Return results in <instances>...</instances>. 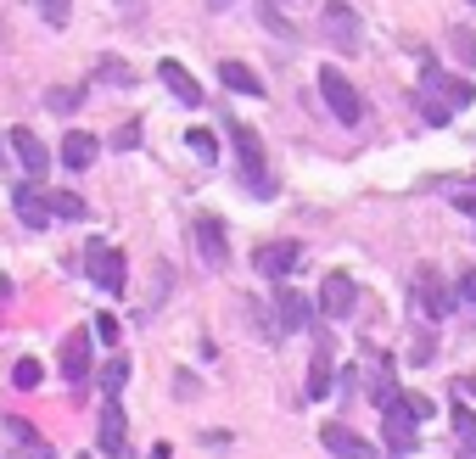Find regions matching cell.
<instances>
[{
  "label": "cell",
  "instance_id": "cell-26",
  "mask_svg": "<svg viewBox=\"0 0 476 459\" xmlns=\"http://www.w3.org/2000/svg\"><path fill=\"white\" fill-rule=\"evenodd\" d=\"M409 102H415V112H421V118H426L432 129H442V123H449V118H454V112H449V107H442V102H437V95H426V90H415V95H409Z\"/></svg>",
  "mask_w": 476,
  "mask_h": 459
},
{
  "label": "cell",
  "instance_id": "cell-8",
  "mask_svg": "<svg viewBox=\"0 0 476 459\" xmlns=\"http://www.w3.org/2000/svg\"><path fill=\"white\" fill-rule=\"evenodd\" d=\"M314 303H320V314L325 319H347V314H354V303H359V286H354V275H325L320 280V298H314Z\"/></svg>",
  "mask_w": 476,
  "mask_h": 459
},
{
  "label": "cell",
  "instance_id": "cell-7",
  "mask_svg": "<svg viewBox=\"0 0 476 459\" xmlns=\"http://www.w3.org/2000/svg\"><path fill=\"white\" fill-rule=\"evenodd\" d=\"M415 425H421V415L409 409L403 398H393V404H387V420H381V437H387V448H393L398 459H409V454H415Z\"/></svg>",
  "mask_w": 476,
  "mask_h": 459
},
{
  "label": "cell",
  "instance_id": "cell-24",
  "mask_svg": "<svg viewBox=\"0 0 476 459\" xmlns=\"http://www.w3.org/2000/svg\"><path fill=\"white\" fill-rule=\"evenodd\" d=\"M449 420H454V437H460L465 459H476V415H471V404H454V409H449Z\"/></svg>",
  "mask_w": 476,
  "mask_h": 459
},
{
  "label": "cell",
  "instance_id": "cell-43",
  "mask_svg": "<svg viewBox=\"0 0 476 459\" xmlns=\"http://www.w3.org/2000/svg\"><path fill=\"white\" fill-rule=\"evenodd\" d=\"M471 6H476V0H471Z\"/></svg>",
  "mask_w": 476,
  "mask_h": 459
},
{
  "label": "cell",
  "instance_id": "cell-4",
  "mask_svg": "<svg viewBox=\"0 0 476 459\" xmlns=\"http://www.w3.org/2000/svg\"><path fill=\"white\" fill-rule=\"evenodd\" d=\"M320 102L336 112V123H364V95L354 90V79H347L342 68H320Z\"/></svg>",
  "mask_w": 476,
  "mask_h": 459
},
{
  "label": "cell",
  "instance_id": "cell-34",
  "mask_svg": "<svg viewBox=\"0 0 476 459\" xmlns=\"http://www.w3.org/2000/svg\"><path fill=\"white\" fill-rule=\"evenodd\" d=\"M112 146H118V151H135V146H141V123H123L118 135H112Z\"/></svg>",
  "mask_w": 476,
  "mask_h": 459
},
{
  "label": "cell",
  "instance_id": "cell-40",
  "mask_svg": "<svg viewBox=\"0 0 476 459\" xmlns=\"http://www.w3.org/2000/svg\"><path fill=\"white\" fill-rule=\"evenodd\" d=\"M454 392H465V398H476V376H460V381H454Z\"/></svg>",
  "mask_w": 476,
  "mask_h": 459
},
{
  "label": "cell",
  "instance_id": "cell-2",
  "mask_svg": "<svg viewBox=\"0 0 476 459\" xmlns=\"http://www.w3.org/2000/svg\"><path fill=\"white\" fill-rule=\"evenodd\" d=\"M320 40L331 51H342V56L364 51V17L347 6V0H325V6H320Z\"/></svg>",
  "mask_w": 476,
  "mask_h": 459
},
{
  "label": "cell",
  "instance_id": "cell-13",
  "mask_svg": "<svg viewBox=\"0 0 476 459\" xmlns=\"http://www.w3.org/2000/svg\"><path fill=\"white\" fill-rule=\"evenodd\" d=\"M320 448H331L336 459H375V443H370V437H359L354 425H342V420L320 425Z\"/></svg>",
  "mask_w": 476,
  "mask_h": 459
},
{
  "label": "cell",
  "instance_id": "cell-15",
  "mask_svg": "<svg viewBox=\"0 0 476 459\" xmlns=\"http://www.w3.org/2000/svg\"><path fill=\"white\" fill-rule=\"evenodd\" d=\"M6 141H12V151H17V162H23V169L28 174H34V180H45L51 174V151H45V141L34 135V129H6Z\"/></svg>",
  "mask_w": 476,
  "mask_h": 459
},
{
  "label": "cell",
  "instance_id": "cell-5",
  "mask_svg": "<svg viewBox=\"0 0 476 459\" xmlns=\"http://www.w3.org/2000/svg\"><path fill=\"white\" fill-rule=\"evenodd\" d=\"M84 275H90L95 286H102L107 298H118V291H123V280H130V264H123V252H118V247L90 241V247H84Z\"/></svg>",
  "mask_w": 476,
  "mask_h": 459
},
{
  "label": "cell",
  "instance_id": "cell-37",
  "mask_svg": "<svg viewBox=\"0 0 476 459\" xmlns=\"http://www.w3.org/2000/svg\"><path fill=\"white\" fill-rule=\"evenodd\" d=\"M95 331H102V342L112 347V342H118V319H112V314H102V319H95Z\"/></svg>",
  "mask_w": 476,
  "mask_h": 459
},
{
  "label": "cell",
  "instance_id": "cell-6",
  "mask_svg": "<svg viewBox=\"0 0 476 459\" xmlns=\"http://www.w3.org/2000/svg\"><path fill=\"white\" fill-rule=\"evenodd\" d=\"M95 448H102L107 459L130 454V420H123V404L118 398H102V415H95Z\"/></svg>",
  "mask_w": 476,
  "mask_h": 459
},
{
  "label": "cell",
  "instance_id": "cell-17",
  "mask_svg": "<svg viewBox=\"0 0 476 459\" xmlns=\"http://www.w3.org/2000/svg\"><path fill=\"white\" fill-rule=\"evenodd\" d=\"M157 79L169 84V95H174V102H185V107H202V84L190 79V68H185V62L163 56V62H157Z\"/></svg>",
  "mask_w": 476,
  "mask_h": 459
},
{
  "label": "cell",
  "instance_id": "cell-41",
  "mask_svg": "<svg viewBox=\"0 0 476 459\" xmlns=\"http://www.w3.org/2000/svg\"><path fill=\"white\" fill-rule=\"evenodd\" d=\"M208 6H213V12H225V6H236V0H208Z\"/></svg>",
  "mask_w": 476,
  "mask_h": 459
},
{
  "label": "cell",
  "instance_id": "cell-10",
  "mask_svg": "<svg viewBox=\"0 0 476 459\" xmlns=\"http://www.w3.org/2000/svg\"><path fill=\"white\" fill-rule=\"evenodd\" d=\"M314 325V303L303 298V291H275V337H292V331H308Z\"/></svg>",
  "mask_w": 476,
  "mask_h": 459
},
{
  "label": "cell",
  "instance_id": "cell-42",
  "mask_svg": "<svg viewBox=\"0 0 476 459\" xmlns=\"http://www.w3.org/2000/svg\"><path fill=\"white\" fill-rule=\"evenodd\" d=\"M79 459H95V454H79Z\"/></svg>",
  "mask_w": 476,
  "mask_h": 459
},
{
  "label": "cell",
  "instance_id": "cell-27",
  "mask_svg": "<svg viewBox=\"0 0 476 459\" xmlns=\"http://www.w3.org/2000/svg\"><path fill=\"white\" fill-rule=\"evenodd\" d=\"M185 146L197 151V162H208V169H213V162H219V141L208 135V129H190V135H185Z\"/></svg>",
  "mask_w": 476,
  "mask_h": 459
},
{
  "label": "cell",
  "instance_id": "cell-3",
  "mask_svg": "<svg viewBox=\"0 0 476 459\" xmlns=\"http://www.w3.org/2000/svg\"><path fill=\"white\" fill-rule=\"evenodd\" d=\"M409 303H415V314H421L426 325H437V319H449V308H454V291L442 286V275H437L432 264H421L415 275H409Z\"/></svg>",
  "mask_w": 476,
  "mask_h": 459
},
{
  "label": "cell",
  "instance_id": "cell-39",
  "mask_svg": "<svg viewBox=\"0 0 476 459\" xmlns=\"http://www.w3.org/2000/svg\"><path fill=\"white\" fill-rule=\"evenodd\" d=\"M454 208H460V213H471V219H476V190H454Z\"/></svg>",
  "mask_w": 476,
  "mask_h": 459
},
{
  "label": "cell",
  "instance_id": "cell-11",
  "mask_svg": "<svg viewBox=\"0 0 476 459\" xmlns=\"http://www.w3.org/2000/svg\"><path fill=\"white\" fill-rule=\"evenodd\" d=\"M190 230H197L202 264H208V269H225V264H230V236H225V224H219L213 213H197V224H190Z\"/></svg>",
  "mask_w": 476,
  "mask_h": 459
},
{
  "label": "cell",
  "instance_id": "cell-30",
  "mask_svg": "<svg viewBox=\"0 0 476 459\" xmlns=\"http://www.w3.org/2000/svg\"><path fill=\"white\" fill-rule=\"evenodd\" d=\"M264 23L275 28V34H280V40H292V34H297V28H292V17H286V12L275 6V0H264Z\"/></svg>",
  "mask_w": 476,
  "mask_h": 459
},
{
  "label": "cell",
  "instance_id": "cell-12",
  "mask_svg": "<svg viewBox=\"0 0 476 459\" xmlns=\"http://www.w3.org/2000/svg\"><path fill=\"white\" fill-rule=\"evenodd\" d=\"M331 386H336V342L320 331V347H314V358H308V398L314 404L331 398Z\"/></svg>",
  "mask_w": 476,
  "mask_h": 459
},
{
  "label": "cell",
  "instance_id": "cell-31",
  "mask_svg": "<svg viewBox=\"0 0 476 459\" xmlns=\"http://www.w3.org/2000/svg\"><path fill=\"white\" fill-rule=\"evenodd\" d=\"M40 376H45V370H40V358H17V370H12V381H17L23 392H28V386H40Z\"/></svg>",
  "mask_w": 476,
  "mask_h": 459
},
{
  "label": "cell",
  "instance_id": "cell-36",
  "mask_svg": "<svg viewBox=\"0 0 476 459\" xmlns=\"http://www.w3.org/2000/svg\"><path fill=\"white\" fill-rule=\"evenodd\" d=\"M359 386H364V370H359V365L336 376V392H359Z\"/></svg>",
  "mask_w": 476,
  "mask_h": 459
},
{
  "label": "cell",
  "instance_id": "cell-21",
  "mask_svg": "<svg viewBox=\"0 0 476 459\" xmlns=\"http://www.w3.org/2000/svg\"><path fill=\"white\" fill-rule=\"evenodd\" d=\"M0 432H6L17 448H28V454H34V459H51V448L40 443V432H34V425H28V420H17V415H6V420H0Z\"/></svg>",
  "mask_w": 476,
  "mask_h": 459
},
{
  "label": "cell",
  "instance_id": "cell-25",
  "mask_svg": "<svg viewBox=\"0 0 476 459\" xmlns=\"http://www.w3.org/2000/svg\"><path fill=\"white\" fill-rule=\"evenodd\" d=\"M123 381H130V365H123V358H107V365H102V376H95V386H102L107 398H118V392H123Z\"/></svg>",
  "mask_w": 476,
  "mask_h": 459
},
{
  "label": "cell",
  "instance_id": "cell-32",
  "mask_svg": "<svg viewBox=\"0 0 476 459\" xmlns=\"http://www.w3.org/2000/svg\"><path fill=\"white\" fill-rule=\"evenodd\" d=\"M454 291H460V303H465V314H476V269H460Z\"/></svg>",
  "mask_w": 476,
  "mask_h": 459
},
{
  "label": "cell",
  "instance_id": "cell-16",
  "mask_svg": "<svg viewBox=\"0 0 476 459\" xmlns=\"http://www.w3.org/2000/svg\"><path fill=\"white\" fill-rule=\"evenodd\" d=\"M303 264V247L297 241H269V247H258V275L264 280H286Z\"/></svg>",
  "mask_w": 476,
  "mask_h": 459
},
{
  "label": "cell",
  "instance_id": "cell-29",
  "mask_svg": "<svg viewBox=\"0 0 476 459\" xmlns=\"http://www.w3.org/2000/svg\"><path fill=\"white\" fill-rule=\"evenodd\" d=\"M34 6L51 28H68V17H73V0H34Z\"/></svg>",
  "mask_w": 476,
  "mask_h": 459
},
{
  "label": "cell",
  "instance_id": "cell-18",
  "mask_svg": "<svg viewBox=\"0 0 476 459\" xmlns=\"http://www.w3.org/2000/svg\"><path fill=\"white\" fill-rule=\"evenodd\" d=\"M12 208H17V219H23L28 230H45V224H51V202H45L40 185H17V190H12Z\"/></svg>",
  "mask_w": 476,
  "mask_h": 459
},
{
  "label": "cell",
  "instance_id": "cell-38",
  "mask_svg": "<svg viewBox=\"0 0 476 459\" xmlns=\"http://www.w3.org/2000/svg\"><path fill=\"white\" fill-rule=\"evenodd\" d=\"M174 392H180V398H197V376L180 370V376H174Z\"/></svg>",
  "mask_w": 476,
  "mask_h": 459
},
{
  "label": "cell",
  "instance_id": "cell-22",
  "mask_svg": "<svg viewBox=\"0 0 476 459\" xmlns=\"http://www.w3.org/2000/svg\"><path fill=\"white\" fill-rule=\"evenodd\" d=\"M95 79H107L112 90H130L135 84V68L123 56H95Z\"/></svg>",
  "mask_w": 476,
  "mask_h": 459
},
{
  "label": "cell",
  "instance_id": "cell-14",
  "mask_svg": "<svg viewBox=\"0 0 476 459\" xmlns=\"http://www.w3.org/2000/svg\"><path fill=\"white\" fill-rule=\"evenodd\" d=\"M62 381H68V386H90V331H68V337H62Z\"/></svg>",
  "mask_w": 476,
  "mask_h": 459
},
{
  "label": "cell",
  "instance_id": "cell-19",
  "mask_svg": "<svg viewBox=\"0 0 476 459\" xmlns=\"http://www.w3.org/2000/svg\"><path fill=\"white\" fill-rule=\"evenodd\" d=\"M219 79H225V90H236V95H269V84L252 73L247 62H230V56L219 62Z\"/></svg>",
  "mask_w": 476,
  "mask_h": 459
},
{
  "label": "cell",
  "instance_id": "cell-28",
  "mask_svg": "<svg viewBox=\"0 0 476 459\" xmlns=\"http://www.w3.org/2000/svg\"><path fill=\"white\" fill-rule=\"evenodd\" d=\"M79 102H84V84H62V90L45 95V107H51V112H73Z\"/></svg>",
  "mask_w": 476,
  "mask_h": 459
},
{
  "label": "cell",
  "instance_id": "cell-35",
  "mask_svg": "<svg viewBox=\"0 0 476 459\" xmlns=\"http://www.w3.org/2000/svg\"><path fill=\"white\" fill-rule=\"evenodd\" d=\"M454 51H460V62H476V40H471V28H454Z\"/></svg>",
  "mask_w": 476,
  "mask_h": 459
},
{
  "label": "cell",
  "instance_id": "cell-33",
  "mask_svg": "<svg viewBox=\"0 0 476 459\" xmlns=\"http://www.w3.org/2000/svg\"><path fill=\"white\" fill-rule=\"evenodd\" d=\"M432 347H437L432 337H415V342H409L403 353H409V365H432Z\"/></svg>",
  "mask_w": 476,
  "mask_h": 459
},
{
  "label": "cell",
  "instance_id": "cell-1",
  "mask_svg": "<svg viewBox=\"0 0 476 459\" xmlns=\"http://www.w3.org/2000/svg\"><path fill=\"white\" fill-rule=\"evenodd\" d=\"M230 151H236V174L252 196H275V180H269V157H264V141H258V129L230 118Z\"/></svg>",
  "mask_w": 476,
  "mask_h": 459
},
{
  "label": "cell",
  "instance_id": "cell-23",
  "mask_svg": "<svg viewBox=\"0 0 476 459\" xmlns=\"http://www.w3.org/2000/svg\"><path fill=\"white\" fill-rule=\"evenodd\" d=\"M45 202H51V219H68V224L90 219V208H84V196H73V190H51Z\"/></svg>",
  "mask_w": 476,
  "mask_h": 459
},
{
  "label": "cell",
  "instance_id": "cell-9",
  "mask_svg": "<svg viewBox=\"0 0 476 459\" xmlns=\"http://www.w3.org/2000/svg\"><path fill=\"white\" fill-rule=\"evenodd\" d=\"M415 90H426V95H442V107L449 112H460V107H471V84L465 79H449L437 68V62H421V84Z\"/></svg>",
  "mask_w": 476,
  "mask_h": 459
},
{
  "label": "cell",
  "instance_id": "cell-20",
  "mask_svg": "<svg viewBox=\"0 0 476 459\" xmlns=\"http://www.w3.org/2000/svg\"><path fill=\"white\" fill-rule=\"evenodd\" d=\"M62 162H68L73 174H90V162H95V135L68 129V135H62Z\"/></svg>",
  "mask_w": 476,
  "mask_h": 459
}]
</instances>
